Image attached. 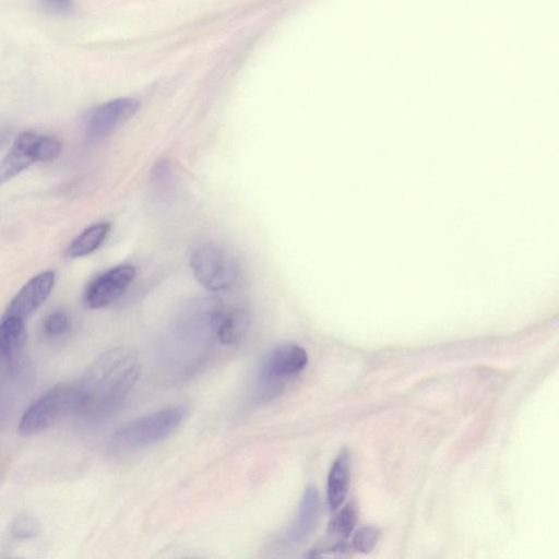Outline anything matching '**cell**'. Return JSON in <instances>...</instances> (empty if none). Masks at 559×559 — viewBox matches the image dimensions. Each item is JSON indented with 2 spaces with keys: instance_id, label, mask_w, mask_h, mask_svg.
I'll list each match as a JSON object with an SVG mask.
<instances>
[{
  "instance_id": "6da1fadb",
  "label": "cell",
  "mask_w": 559,
  "mask_h": 559,
  "mask_svg": "<svg viewBox=\"0 0 559 559\" xmlns=\"http://www.w3.org/2000/svg\"><path fill=\"white\" fill-rule=\"evenodd\" d=\"M141 372L138 350L118 346L98 356L75 381L78 416L98 421L114 415L124 403Z\"/></svg>"
},
{
  "instance_id": "7a4b0ae2",
  "label": "cell",
  "mask_w": 559,
  "mask_h": 559,
  "mask_svg": "<svg viewBox=\"0 0 559 559\" xmlns=\"http://www.w3.org/2000/svg\"><path fill=\"white\" fill-rule=\"evenodd\" d=\"M187 411L180 404L133 419L110 436L108 447L115 453H124L159 442L177 429Z\"/></svg>"
},
{
  "instance_id": "3957f363",
  "label": "cell",
  "mask_w": 559,
  "mask_h": 559,
  "mask_svg": "<svg viewBox=\"0 0 559 559\" xmlns=\"http://www.w3.org/2000/svg\"><path fill=\"white\" fill-rule=\"evenodd\" d=\"M78 392L74 382H63L43 393L21 416L17 430L21 436L38 435L62 418L75 415Z\"/></svg>"
},
{
  "instance_id": "277c9868",
  "label": "cell",
  "mask_w": 559,
  "mask_h": 559,
  "mask_svg": "<svg viewBox=\"0 0 559 559\" xmlns=\"http://www.w3.org/2000/svg\"><path fill=\"white\" fill-rule=\"evenodd\" d=\"M190 266L197 281L212 292L229 288L238 274L235 259L213 243H203L193 249Z\"/></svg>"
},
{
  "instance_id": "5b68a950",
  "label": "cell",
  "mask_w": 559,
  "mask_h": 559,
  "mask_svg": "<svg viewBox=\"0 0 559 559\" xmlns=\"http://www.w3.org/2000/svg\"><path fill=\"white\" fill-rule=\"evenodd\" d=\"M308 364L305 348L297 344L285 343L270 352L262 364L259 374V391L264 397L277 392L282 384L298 374Z\"/></svg>"
},
{
  "instance_id": "8992f818",
  "label": "cell",
  "mask_w": 559,
  "mask_h": 559,
  "mask_svg": "<svg viewBox=\"0 0 559 559\" xmlns=\"http://www.w3.org/2000/svg\"><path fill=\"white\" fill-rule=\"evenodd\" d=\"M141 104L132 97H119L93 108L85 121V133L91 140H102L112 134L130 120Z\"/></svg>"
},
{
  "instance_id": "52a82bcc",
  "label": "cell",
  "mask_w": 559,
  "mask_h": 559,
  "mask_svg": "<svg viewBox=\"0 0 559 559\" xmlns=\"http://www.w3.org/2000/svg\"><path fill=\"white\" fill-rule=\"evenodd\" d=\"M135 276L131 264H121L95 277L84 292V304L90 309L107 307L116 301L130 286Z\"/></svg>"
},
{
  "instance_id": "ba28073f",
  "label": "cell",
  "mask_w": 559,
  "mask_h": 559,
  "mask_svg": "<svg viewBox=\"0 0 559 559\" xmlns=\"http://www.w3.org/2000/svg\"><path fill=\"white\" fill-rule=\"evenodd\" d=\"M41 134L21 132L0 162V186L16 177L32 164L40 160Z\"/></svg>"
},
{
  "instance_id": "9c48e42d",
  "label": "cell",
  "mask_w": 559,
  "mask_h": 559,
  "mask_svg": "<svg viewBox=\"0 0 559 559\" xmlns=\"http://www.w3.org/2000/svg\"><path fill=\"white\" fill-rule=\"evenodd\" d=\"M53 285L52 271H44L35 275L16 293L3 317H15L25 321L46 301Z\"/></svg>"
},
{
  "instance_id": "30bf717a",
  "label": "cell",
  "mask_w": 559,
  "mask_h": 559,
  "mask_svg": "<svg viewBox=\"0 0 559 559\" xmlns=\"http://www.w3.org/2000/svg\"><path fill=\"white\" fill-rule=\"evenodd\" d=\"M320 514V496L318 488L309 485L301 498L293 524L285 532L282 542L296 545L305 542L314 531Z\"/></svg>"
},
{
  "instance_id": "8fae6325",
  "label": "cell",
  "mask_w": 559,
  "mask_h": 559,
  "mask_svg": "<svg viewBox=\"0 0 559 559\" xmlns=\"http://www.w3.org/2000/svg\"><path fill=\"white\" fill-rule=\"evenodd\" d=\"M25 341V321L15 317H2L0 322V367L11 370L16 365Z\"/></svg>"
},
{
  "instance_id": "7c38bea8",
  "label": "cell",
  "mask_w": 559,
  "mask_h": 559,
  "mask_svg": "<svg viewBox=\"0 0 559 559\" xmlns=\"http://www.w3.org/2000/svg\"><path fill=\"white\" fill-rule=\"evenodd\" d=\"M350 477V455L344 448L334 460L326 484L328 504L331 510H336L344 501Z\"/></svg>"
},
{
  "instance_id": "4fadbf2b",
  "label": "cell",
  "mask_w": 559,
  "mask_h": 559,
  "mask_svg": "<svg viewBox=\"0 0 559 559\" xmlns=\"http://www.w3.org/2000/svg\"><path fill=\"white\" fill-rule=\"evenodd\" d=\"M248 325V312L240 308H234L226 312L221 311L214 328L218 341L224 345H231L245 335Z\"/></svg>"
},
{
  "instance_id": "5bb4252c",
  "label": "cell",
  "mask_w": 559,
  "mask_h": 559,
  "mask_svg": "<svg viewBox=\"0 0 559 559\" xmlns=\"http://www.w3.org/2000/svg\"><path fill=\"white\" fill-rule=\"evenodd\" d=\"M110 229L109 223H97L81 231L66 248V257L81 258L94 252L105 240Z\"/></svg>"
},
{
  "instance_id": "9a60e30c",
  "label": "cell",
  "mask_w": 559,
  "mask_h": 559,
  "mask_svg": "<svg viewBox=\"0 0 559 559\" xmlns=\"http://www.w3.org/2000/svg\"><path fill=\"white\" fill-rule=\"evenodd\" d=\"M357 515V506L354 502L347 503L330 522L329 536L337 540L346 539L356 524Z\"/></svg>"
},
{
  "instance_id": "2e32d148",
  "label": "cell",
  "mask_w": 559,
  "mask_h": 559,
  "mask_svg": "<svg viewBox=\"0 0 559 559\" xmlns=\"http://www.w3.org/2000/svg\"><path fill=\"white\" fill-rule=\"evenodd\" d=\"M71 329V320L63 310H55L43 321V332L47 337L56 338L66 335Z\"/></svg>"
},
{
  "instance_id": "e0dca14e",
  "label": "cell",
  "mask_w": 559,
  "mask_h": 559,
  "mask_svg": "<svg viewBox=\"0 0 559 559\" xmlns=\"http://www.w3.org/2000/svg\"><path fill=\"white\" fill-rule=\"evenodd\" d=\"M39 532V524L31 515L16 516L9 528L10 535L15 539L33 538Z\"/></svg>"
},
{
  "instance_id": "ac0fdd59",
  "label": "cell",
  "mask_w": 559,
  "mask_h": 559,
  "mask_svg": "<svg viewBox=\"0 0 559 559\" xmlns=\"http://www.w3.org/2000/svg\"><path fill=\"white\" fill-rule=\"evenodd\" d=\"M379 539V531L372 526L358 530L353 537V546L357 551L367 554L373 549Z\"/></svg>"
},
{
  "instance_id": "d6986e66",
  "label": "cell",
  "mask_w": 559,
  "mask_h": 559,
  "mask_svg": "<svg viewBox=\"0 0 559 559\" xmlns=\"http://www.w3.org/2000/svg\"><path fill=\"white\" fill-rule=\"evenodd\" d=\"M41 5L53 14H68L73 9V0H39Z\"/></svg>"
}]
</instances>
